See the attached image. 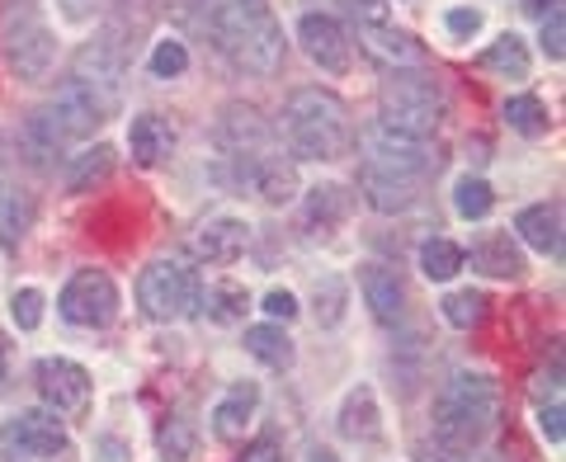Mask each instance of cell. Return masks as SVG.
Returning a JSON list of instances; mask_svg holds the SVG:
<instances>
[{"mask_svg": "<svg viewBox=\"0 0 566 462\" xmlns=\"http://www.w3.org/2000/svg\"><path fill=\"white\" fill-rule=\"evenodd\" d=\"M203 29L237 71L274 76L283 62V29L264 0H203Z\"/></svg>", "mask_w": 566, "mask_h": 462, "instance_id": "6da1fadb", "label": "cell"}, {"mask_svg": "<svg viewBox=\"0 0 566 462\" xmlns=\"http://www.w3.org/2000/svg\"><path fill=\"white\" fill-rule=\"evenodd\" d=\"M279 128L297 161H335L349 141L345 104L331 91H293L289 104H283Z\"/></svg>", "mask_w": 566, "mask_h": 462, "instance_id": "7a4b0ae2", "label": "cell"}, {"mask_svg": "<svg viewBox=\"0 0 566 462\" xmlns=\"http://www.w3.org/2000/svg\"><path fill=\"white\" fill-rule=\"evenodd\" d=\"M495 424V382L486 372H453L434 397V434L444 449H476Z\"/></svg>", "mask_w": 566, "mask_h": 462, "instance_id": "3957f363", "label": "cell"}, {"mask_svg": "<svg viewBox=\"0 0 566 462\" xmlns=\"http://www.w3.org/2000/svg\"><path fill=\"white\" fill-rule=\"evenodd\" d=\"M439 123H444V91L430 76H397L382 85V118L378 128L401 133V137H434Z\"/></svg>", "mask_w": 566, "mask_h": 462, "instance_id": "277c9868", "label": "cell"}, {"mask_svg": "<svg viewBox=\"0 0 566 462\" xmlns=\"http://www.w3.org/2000/svg\"><path fill=\"white\" fill-rule=\"evenodd\" d=\"M199 297H203V283L180 260H156L137 279V307L151 322H185V316L199 312Z\"/></svg>", "mask_w": 566, "mask_h": 462, "instance_id": "5b68a950", "label": "cell"}, {"mask_svg": "<svg viewBox=\"0 0 566 462\" xmlns=\"http://www.w3.org/2000/svg\"><path fill=\"white\" fill-rule=\"evenodd\" d=\"M57 312H62V322L85 326V330L109 326L114 316H118V288H114V279L104 274V270H76V274L66 279L62 297H57Z\"/></svg>", "mask_w": 566, "mask_h": 462, "instance_id": "8992f818", "label": "cell"}, {"mask_svg": "<svg viewBox=\"0 0 566 462\" xmlns=\"http://www.w3.org/2000/svg\"><path fill=\"white\" fill-rule=\"evenodd\" d=\"M0 52H6L10 76L39 85V81H48L52 57H57V43H52V33H48L43 20H33V14H20V20L6 24V43H0Z\"/></svg>", "mask_w": 566, "mask_h": 462, "instance_id": "52a82bcc", "label": "cell"}, {"mask_svg": "<svg viewBox=\"0 0 566 462\" xmlns=\"http://www.w3.org/2000/svg\"><path fill=\"white\" fill-rule=\"evenodd\" d=\"M33 378H39V392L48 401V411L76 416V411L91 406V372H85L81 364H71V359H43Z\"/></svg>", "mask_w": 566, "mask_h": 462, "instance_id": "ba28073f", "label": "cell"}, {"mask_svg": "<svg viewBox=\"0 0 566 462\" xmlns=\"http://www.w3.org/2000/svg\"><path fill=\"white\" fill-rule=\"evenodd\" d=\"M368 166H382L392 175H406V180H420V175H430L439 166V156L424 151V141H416V137L374 128L368 133Z\"/></svg>", "mask_w": 566, "mask_h": 462, "instance_id": "9c48e42d", "label": "cell"}, {"mask_svg": "<svg viewBox=\"0 0 566 462\" xmlns=\"http://www.w3.org/2000/svg\"><path fill=\"white\" fill-rule=\"evenodd\" d=\"M297 43H303L307 57L322 71H331V76H345L354 62L345 29H340V20H331V14H303V20H297Z\"/></svg>", "mask_w": 566, "mask_h": 462, "instance_id": "30bf717a", "label": "cell"}, {"mask_svg": "<svg viewBox=\"0 0 566 462\" xmlns=\"http://www.w3.org/2000/svg\"><path fill=\"white\" fill-rule=\"evenodd\" d=\"M52 109H57V118L66 123L71 137H85V133H95L99 123L109 118L114 95H104V91H95V85H85V81L71 76L57 91V99H52Z\"/></svg>", "mask_w": 566, "mask_h": 462, "instance_id": "8fae6325", "label": "cell"}, {"mask_svg": "<svg viewBox=\"0 0 566 462\" xmlns=\"http://www.w3.org/2000/svg\"><path fill=\"white\" fill-rule=\"evenodd\" d=\"M6 443L33 458H57L66 453V424L57 420V411H24L6 424Z\"/></svg>", "mask_w": 566, "mask_h": 462, "instance_id": "7c38bea8", "label": "cell"}, {"mask_svg": "<svg viewBox=\"0 0 566 462\" xmlns=\"http://www.w3.org/2000/svg\"><path fill=\"white\" fill-rule=\"evenodd\" d=\"M218 141H222V151L232 156V161H255V156L270 151V128L260 123L255 109L232 104V109L222 114V123H218Z\"/></svg>", "mask_w": 566, "mask_h": 462, "instance_id": "4fadbf2b", "label": "cell"}, {"mask_svg": "<svg viewBox=\"0 0 566 462\" xmlns=\"http://www.w3.org/2000/svg\"><path fill=\"white\" fill-rule=\"evenodd\" d=\"M359 43L374 62L392 66V71H411V66H424V48L411 39V33H401L392 24H359Z\"/></svg>", "mask_w": 566, "mask_h": 462, "instance_id": "5bb4252c", "label": "cell"}, {"mask_svg": "<svg viewBox=\"0 0 566 462\" xmlns=\"http://www.w3.org/2000/svg\"><path fill=\"white\" fill-rule=\"evenodd\" d=\"M463 260H472V270L486 279H520L524 274V255L510 231H482V237L472 241V251H463Z\"/></svg>", "mask_w": 566, "mask_h": 462, "instance_id": "9a60e30c", "label": "cell"}, {"mask_svg": "<svg viewBox=\"0 0 566 462\" xmlns=\"http://www.w3.org/2000/svg\"><path fill=\"white\" fill-rule=\"evenodd\" d=\"M416 185L420 180H406V175H392L382 166H359V193L368 199L374 212H406L416 203Z\"/></svg>", "mask_w": 566, "mask_h": 462, "instance_id": "2e32d148", "label": "cell"}, {"mask_svg": "<svg viewBox=\"0 0 566 462\" xmlns=\"http://www.w3.org/2000/svg\"><path fill=\"white\" fill-rule=\"evenodd\" d=\"M359 288H364L368 312H374L382 326H397V322H401V312H406V288H401L397 270H387V264H364Z\"/></svg>", "mask_w": 566, "mask_h": 462, "instance_id": "e0dca14e", "label": "cell"}, {"mask_svg": "<svg viewBox=\"0 0 566 462\" xmlns=\"http://www.w3.org/2000/svg\"><path fill=\"white\" fill-rule=\"evenodd\" d=\"M245 241H251V227L241 218H212L199 237H193V251L208 264H232L245 255Z\"/></svg>", "mask_w": 566, "mask_h": 462, "instance_id": "ac0fdd59", "label": "cell"}, {"mask_svg": "<svg viewBox=\"0 0 566 462\" xmlns=\"http://www.w3.org/2000/svg\"><path fill=\"white\" fill-rule=\"evenodd\" d=\"M255 406H260V387L255 382L227 387L222 401L212 406V434L218 439H241L245 424H251V416H255Z\"/></svg>", "mask_w": 566, "mask_h": 462, "instance_id": "d6986e66", "label": "cell"}, {"mask_svg": "<svg viewBox=\"0 0 566 462\" xmlns=\"http://www.w3.org/2000/svg\"><path fill=\"white\" fill-rule=\"evenodd\" d=\"M128 147H133V161L161 166L166 156L175 151V128H170V118H161V114H137L133 128H128Z\"/></svg>", "mask_w": 566, "mask_h": 462, "instance_id": "ffe728a7", "label": "cell"}, {"mask_svg": "<svg viewBox=\"0 0 566 462\" xmlns=\"http://www.w3.org/2000/svg\"><path fill=\"white\" fill-rule=\"evenodd\" d=\"M515 231L524 245H534L538 255H562V208L557 203H534L515 218Z\"/></svg>", "mask_w": 566, "mask_h": 462, "instance_id": "44dd1931", "label": "cell"}, {"mask_svg": "<svg viewBox=\"0 0 566 462\" xmlns=\"http://www.w3.org/2000/svg\"><path fill=\"white\" fill-rule=\"evenodd\" d=\"M245 175H251V185L260 189L264 203H289L297 193V170L293 161H283V156H255V161H245Z\"/></svg>", "mask_w": 566, "mask_h": 462, "instance_id": "7402d4cb", "label": "cell"}, {"mask_svg": "<svg viewBox=\"0 0 566 462\" xmlns=\"http://www.w3.org/2000/svg\"><path fill=\"white\" fill-rule=\"evenodd\" d=\"M71 76L85 81V85H95V91H104V95H114V85L123 76V62H118V52L109 43H85L76 52V66H71Z\"/></svg>", "mask_w": 566, "mask_h": 462, "instance_id": "603a6c76", "label": "cell"}, {"mask_svg": "<svg viewBox=\"0 0 566 462\" xmlns=\"http://www.w3.org/2000/svg\"><path fill=\"white\" fill-rule=\"evenodd\" d=\"M24 141H29V151H33V161H52V156H62L66 151V141H71V133H66V123L57 118V109H33L29 114V123H24Z\"/></svg>", "mask_w": 566, "mask_h": 462, "instance_id": "cb8c5ba5", "label": "cell"}, {"mask_svg": "<svg viewBox=\"0 0 566 462\" xmlns=\"http://www.w3.org/2000/svg\"><path fill=\"white\" fill-rule=\"evenodd\" d=\"M29 227H33V199L20 189H0V245H6V251H20Z\"/></svg>", "mask_w": 566, "mask_h": 462, "instance_id": "d4e9b609", "label": "cell"}, {"mask_svg": "<svg viewBox=\"0 0 566 462\" xmlns=\"http://www.w3.org/2000/svg\"><path fill=\"white\" fill-rule=\"evenodd\" d=\"M199 312H208L212 326H237V322H245V312H251V297H245L241 283H212L199 297Z\"/></svg>", "mask_w": 566, "mask_h": 462, "instance_id": "484cf974", "label": "cell"}, {"mask_svg": "<svg viewBox=\"0 0 566 462\" xmlns=\"http://www.w3.org/2000/svg\"><path fill=\"white\" fill-rule=\"evenodd\" d=\"M378 401H374V392L368 387H354V392L345 397V406H340V434L345 439H378Z\"/></svg>", "mask_w": 566, "mask_h": 462, "instance_id": "4316f807", "label": "cell"}, {"mask_svg": "<svg viewBox=\"0 0 566 462\" xmlns=\"http://www.w3.org/2000/svg\"><path fill=\"white\" fill-rule=\"evenodd\" d=\"M349 218V193L340 185H316L307 189V227H322L316 237H326L331 227H340Z\"/></svg>", "mask_w": 566, "mask_h": 462, "instance_id": "83f0119b", "label": "cell"}, {"mask_svg": "<svg viewBox=\"0 0 566 462\" xmlns=\"http://www.w3.org/2000/svg\"><path fill=\"white\" fill-rule=\"evenodd\" d=\"M482 66L495 71V76H505V81H524L528 76V48L520 33H501L486 52H482Z\"/></svg>", "mask_w": 566, "mask_h": 462, "instance_id": "f1b7e54d", "label": "cell"}, {"mask_svg": "<svg viewBox=\"0 0 566 462\" xmlns=\"http://www.w3.org/2000/svg\"><path fill=\"white\" fill-rule=\"evenodd\" d=\"M245 354H255L264 368H293V340L279 326H251L245 330Z\"/></svg>", "mask_w": 566, "mask_h": 462, "instance_id": "f546056e", "label": "cell"}, {"mask_svg": "<svg viewBox=\"0 0 566 462\" xmlns=\"http://www.w3.org/2000/svg\"><path fill=\"white\" fill-rule=\"evenodd\" d=\"M463 245H453L449 237H430L420 245V274L430 283H449L458 270H463Z\"/></svg>", "mask_w": 566, "mask_h": 462, "instance_id": "4dcf8cb0", "label": "cell"}, {"mask_svg": "<svg viewBox=\"0 0 566 462\" xmlns=\"http://www.w3.org/2000/svg\"><path fill=\"white\" fill-rule=\"evenodd\" d=\"M114 170V147H95V151H81L71 156V170H66V189L71 193H91L104 175Z\"/></svg>", "mask_w": 566, "mask_h": 462, "instance_id": "1f68e13d", "label": "cell"}, {"mask_svg": "<svg viewBox=\"0 0 566 462\" xmlns=\"http://www.w3.org/2000/svg\"><path fill=\"white\" fill-rule=\"evenodd\" d=\"M193 449H199V434H193L189 420H166L161 430H156V453H161V462H189Z\"/></svg>", "mask_w": 566, "mask_h": 462, "instance_id": "d6a6232c", "label": "cell"}, {"mask_svg": "<svg viewBox=\"0 0 566 462\" xmlns=\"http://www.w3.org/2000/svg\"><path fill=\"white\" fill-rule=\"evenodd\" d=\"M505 123H510L515 133H524V137L547 133V109H543V99H538V95H510V99H505Z\"/></svg>", "mask_w": 566, "mask_h": 462, "instance_id": "836d02e7", "label": "cell"}, {"mask_svg": "<svg viewBox=\"0 0 566 462\" xmlns=\"http://www.w3.org/2000/svg\"><path fill=\"white\" fill-rule=\"evenodd\" d=\"M491 203H495V193H491V185L486 180H458V189H453V208H458V218H468V222H476V218H486L491 212Z\"/></svg>", "mask_w": 566, "mask_h": 462, "instance_id": "e575fe53", "label": "cell"}, {"mask_svg": "<svg viewBox=\"0 0 566 462\" xmlns=\"http://www.w3.org/2000/svg\"><path fill=\"white\" fill-rule=\"evenodd\" d=\"M482 316H486V297H482V293L463 288V293H449V297H444V322H449V326L472 330V326H482Z\"/></svg>", "mask_w": 566, "mask_h": 462, "instance_id": "d590c367", "label": "cell"}, {"mask_svg": "<svg viewBox=\"0 0 566 462\" xmlns=\"http://www.w3.org/2000/svg\"><path fill=\"white\" fill-rule=\"evenodd\" d=\"M189 66V52L180 39H161L151 48V76H161V81H175L180 71Z\"/></svg>", "mask_w": 566, "mask_h": 462, "instance_id": "8d00e7d4", "label": "cell"}, {"mask_svg": "<svg viewBox=\"0 0 566 462\" xmlns=\"http://www.w3.org/2000/svg\"><path fill=\"white\" fill-rule=\"evenodd\" d=\"M10 316H14V326H20V330H39V322H43V293L39 288H20L10 297Z\"/></svg>", "mask_w": 566, "mask_h": 462, "instance_id": "74e56055", "label": "cell"}, {"mask_svg": "<svg viewBox=\"0 0 566 462\" xmlns=\"http://www.w3.org/2000/svg\"><path fill=\"white\" fill-rule=\"evenodd\" d=\"M316 293H326V312H316V322L335 326L345 316V283L340 279H322V283H316Z\"/></svg>", "mask_w": 566, "mask_h": 462, "instance_id": "f35d334b", "label": "cell"}, {"mask_svg": "<svg viewBox=\"0 0 566 462\" xmlns=\"http://www.w3.org/2000/svg\"><path fill=\"white\" fill-rule=\"evenodd\" d=\"M543 52H547L553 62H562V57H566V24H562V10H557V14H547V20H543Z\"/></svg>", "mask_w": 566, "mask_h": 462, "instance_id": "ab89813d", "label": "cell"}, {"mask_svg": "<svg viewBox=\"0 0 566 462\" xmlns=\"http://www.w3.org/2000/svg\"><path fill=\"white\" fill-rule=\"evenodd\" d=\"M562 420H566V416H562V406H557V401L538 411V430H543L547 443H557V449H562V439H566V424H562Z\"/></svg>", "mask_w": 566, "mask_h": 462, "instance_id": "60d3db41", "label": "cell"}, {"mask_svg": "<svg viewBox=\"0 0 566 462\" xmlns=\"http://www.w3.org/2000/svg\"><path fill=\"white\" fill-rule=\"evenodd\" d=\"M264 312H270L274 322H293V316H297V297L289 288H274L270 297H264Z\"/></svg>", "mask_w": 566, "mask_h": 462, "instance_id": "b9f144b4", "label": "cell"}, {"mask_svg": "<svg viewBox=\"0 0 566 462\" xmlns=\"http://www.w3.org/2000/svg\"><path fill=\"white\" fill-rule=\"evenodd\" d=\"M237 462H283V449H279V439H255V443H245V453Z\"/></svg>", "mask_w": 566, "mask_h": 462, "instance_id": "7bdbcfd3", "label": "cell"}, {"mask_svg": "<svg viewBox=\"0 0 566 462\" xmlns=\"http://www.w3.org/2000/svg\"><path fill=\"white\" fill-rule=\"evenodd\" d=\"M349 10H354V20H359V24H387V6H382V0H349Z\"/></svg>", "mask_w": 566, "mask_h": 462, "instance_id": "ee69618b", "label": "cell"}, {"mask_svg": "<svg viewBox=\"0 0 566 462\" xmlns=\"http://www.w3.org/2000/svg\"><path fill=\"white\" fill-rule=\"evenodd\" d=\"M449 33H458V39H468V33H476V29H482V14H476V10H449Z\"/></svg>", "mask_w": 566, "mask_h": 462, "instance_id": "f6af8a7d", "label": "cell"}, {"mask_svg": "<svg viewBox=\"0 0 566 462\" xmlns=\"http://www.w3.org/2000/svg\"><path fill=\"white\" fill-rule=\"evenodd\" d=\"M57 6H62V14H66V20H91L99 0H57Z\"/></svg>", "mask_w": 566, "mask_h": 462, "instance_id": "bcb514c9", "label": "cell"}, {"mask_svg": "<svg viewBox=\"0 0 566 462\" xmlns=\"http://www.w3.org/2000/svg\"><path fill=\"white\" fill-rule=\"evenodd\" d=\"M524 10L534 14V20H547V14H557V10H562V0H524Z\"/></svg>", "mask_w": 566, "mask_h": 462, "instance_id": "7dc6e473", "label": "cell"}, {"mask_svg": "<svg viewBox=\"0 0 566 462\" xmlns=\"http://www.w3.org/2000/svg\"><path fill=\"white\" fill-rule=\"evenodd\" d=\"M307 462H340V458H335L331 449H312V458H307Z\"/></svg>", "mask_w": 566, "mask_h": 462, "instance_id": "c3c4849f", "label": "cell"}, {"mask_svg": "<svg viewBox=\"0 0 566 462\" xmlns=\"http://www.w3.org/2000/svg\"><path fill=\"white\" fill-rule=\"evenodd\" d=\"M6 368H10V364H6V345H0V382H6Z\"/></svg>", "mask_w": 566, "mask_h": 462, "instance_id": "681fc988", "label": "cell"}]
</instances>
